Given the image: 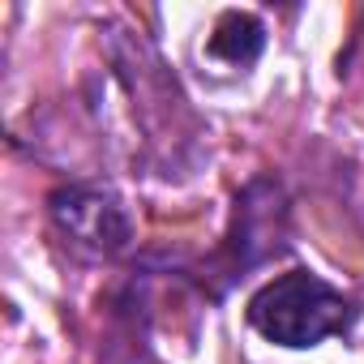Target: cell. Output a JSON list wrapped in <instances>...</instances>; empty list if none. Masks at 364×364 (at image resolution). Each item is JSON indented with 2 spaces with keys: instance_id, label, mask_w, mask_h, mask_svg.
<instances>
[{
  "instance_id": "1",
  "label": "cell",
  "mask_w": 364,
  "mask_h": 364,
  "mask_svg": "<svg viewBox=\"0 0 364 364\" xmlns=\"http://www.w3.org/2000/svg\"><path fill=\"white\" fill-rule=\"evenodd\" d=\"M355 321V304L326 279L291 270L270 279L249 300V326L279 347H317Z\"/></svg>"
},
{
  "instance_id": "2",
  "label": "cell",
  "mask_w": 364,
  "mask_h": 364,
  "mask_svg": "<svg viewBox=\"0 0 364 364\" xmlns=\"http://www.w3.org/2000/svg\"><path fill=\"white\" fill-rule=\"evenodd\" d=\"M287 249V198L270 176H257L240 189L236 210H232V228L223 236V249L215 253L210 270L223 274V287L245 279L249 270L266 266L270 257H279Z\"/></svg>"
},
{
  "instance_id": "3",
  "label": "cell",
  "mask_w": 364,
  "mask_h": 364,
  "mask_svg": "<svg viewBox=\"0 0 364 364\" xmlns=\"http://www.w3.org/2000/svg\"><path fill=\"white\" fill-rule=\"evenodd\" d=\"M48 210H52L56 232L77 253L116 257L133 240V223H129L124 202L103 185H65L48 198Z\"/></svg>"
},
{
  "instance_id": "4",
  "label": "cell",
  "mask_w": 364,
  "mask_h": 364,
  "mask_svg": "<svg viewBox=\"0 0 364 364\" xmlns=\"http://www.w3.org/2000/svg\"><path fill=\"white\" fill-rule=\"evenodd\" d=\"M266 48V26L253 18V14H240V9H228L219 22H215V35H210V56L232 65V69H249Z\"/></svg>"
}]
</instances>
